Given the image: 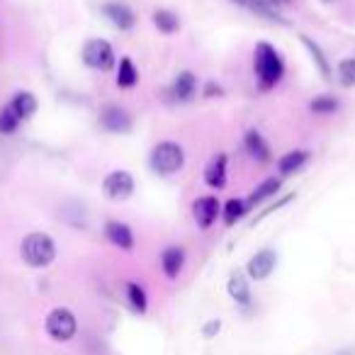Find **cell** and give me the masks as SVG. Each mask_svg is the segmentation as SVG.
I'll return each mask as SVG.
<instances>
[{"label": "cell", "instance_id": "15", "mask_svg": "<svg viewBox=\"0 0 355 355\" xmlns=\"http://www.w3.org/2000/svg\"><path fill=\"white\" fill-rule=\"evenodd\" d=\"M183 266H185V251L180 246H168L161 253V268L168 280H175L180 275V270H183Z\"/></svg>", "mask_w": 355, "mask_h": 355}, {"label": "cell", "instance_id": "30", "mask_svg": "<svg viewBox=\"0 0 355 355\" xmlns=\"http://www.w3.org/2000/svg\"><path fill=\"white\" fill-rule=\"evenodd\" d=\"M324 3H331V0H324Z\"/></svg>", "mask_w": 355, "mask_h": 355}, {"label": "cell", "instance_id": "10", "mask_svg": "<svg viewBox=\"0 0 355 355\" xmlns=\"http://www.w3.org/2000/svg\"><path fill=\"white\" fill-rule=\"evenodd\" d=\"M277 266V256L275 251H270V248H263V251H258L256 256L248 261L246 266V272L251 280H266V277H270V272L275 270Z\"/></svg>", "mask_w": 355, "mask_h": 355}, {"label": "cell", "instance_id": "29", "mask_svg": "<svg viewBox=\"0 0 355 355\" xmlns=\"http://www.w3.org/2000/svg\"><path fill=\"white\" fill-rule=\"evenodd\" d=\"M205 93H207V98H214V93H222V88H219V85H214V83H209L207 85V90H205Z\"/></svg>", "mask_w": 355, "mask_h": 355}, {"label": "cell", "instance_id": "23", "mask_svg": "<svg viewBox=\"0 0 355 355\" xmlns=\"http://www.w3.org/2000/svg\"><path fill=\"white\" fill-rule=\"evenodd\" d=\"M243 214H246V202H243V200L232 198L222 207V217H224V224H227V227H234V224H236Z\"/></svg>", "mask_w": 355, "mask_h": 355}, {"label": "cell", "instance_id": "11", "mask_svg": "<svg viewBox=\"0 0 355 355\" xmlns=\"http://www.w3.org/2000/svg\"><path fill=\"white\" fill-rule=\"evenodd\" d=\"M195 93H198V78H195V73L193 71H180L171 85V95L178 103H188V100L195 98Z\"/></svg>", "mask_w": 355, "mask_h": 355}, {"label": "cell", "instance_id": "16", "mask_svg": "<svg viewBox=\"0 0 355 355\" xmlns=\"http://www.w3.org/2000/svg\"><path fill=\"white\" fill-rule=\"evenodd\" d=\"M306 161H309V151L297 148V151L285 153V156L277 161V171H280L282 178H290V175H295V173H300Z\"/></svg>", "mask_w": 355, "mask_h": 355}, {"label": "cell", "instance_id": "25", "mask_svg": "<svg viewBox=\"0 0 355 355\" xmlns=\"http://www.w3.org/2000/svg\"><path fill=\"white\" fill-rule=\"evenodd\" d=\"M309 110L314 114H334L338 110V100L334 95H319L309 103Z\"/></svg>", "mask_w": 355, "mask_h": 355}, {"label": "cell", "instance_id": "5", "mask_svg": "<svg viewBox=\"0 0 355 355\" xmlns=\"http://www.w3.org/2000/svg\"><path fill=\"white\" fill-rule=\"evenodd\" d=\"M83 61L85 66L95 71H110L114 66V49L105 40H90L83 46Z\"/></svg>", "mask_w": 355, "mask_h": 355}, {"label": "cell", "instance_id": "22", "mask_svg": "<svg viewBox=\"0 0 355 355\" xmlns=\"http://www.w3.org/2000/svg\"><path fill=\"white\" fill-rule=\"evenodd\" d=\"M153 25L163 32V35H173L180 30V17L171 10H156L153 12Z\"/></svg>", "mask_w": 355, "mask_h": 355}, {"label": "cell", "instance_id": "3", "mask_svg": "<svg viewBox=\"0 0 355 355\" xmlns=\"http://www.w3.org/2000/svg\"><path fill=\"white\" fill-rule=\"evenodd\" d=\"M185 163V151L180 144L175 141H161L153 146L151 151V168L158 175H173L183 168Z\"/></svg>", "mask_w": 355, "mask_h": 355}, {"label": "cell", "instance_id": "12", "mask_svg": "<svg viewBox=\"0 0 355 355\" xmlns=\"http://www.w3.org/2000/svg\"><path fill=\"white\" fill-rule=\"evenodd\" d=\"M205 183L212 190H222L227 185V153H217L209 158L205 168Z\"/></svg>", "mask_w": 355, "mask_h": 355}, {"label": "cell", "instance_id": "17", "mask_svg": "<svg viewBox=\"0 0 355 355\" xmlns=\"http://www.w3.org/2000/svg\"><path fill=\"white\" fill-rule=\"evenodd\" d=\"M243 144H246V151L251 153V158H256V161H261V163L270 161V146H268L266 139H263L261 134L256 132V129L246 132V137H243Z\"/></svg>", "mask_w": 355, "mask_h": 355}, {"label": "cell", "instance_id": "6", "mask_svg": "<svg viewBox=\"0 0 355 355\" xmlns=\"http://www.w3.org/2000/svg\"><path fill=\"white\" fill-rule=\"evenodd\" d=\"M103 193L112 202H124L132 198L134 193V178L127 171H112L107 173V178L103 180Z\"/></svg>", "mask_w": 355, "mask_h": 355}, {"label": "cell", "instance_id": "20", "mask_svg": "<svg viewBox=\"0 0 355 355\" xmlns=\"http://www.w3.org/2000/svg\"><path fill=\"white\" fill-rule=\"evenodd\" d=\"M127 302L137 314H146L148 309V300H146V292L139 282H127Z\"/></svg>", "mask_w": 355, "mask_h": 355}, {"label": "cell", "instance_id": "19", "mask_svg": "<svg viewBox=\"0 0 355 355\" xmlns=\"http://www.w3.org/2000/svg\"><path fill=\"white\" fill-rule=\"evenodd\" d=\"M117 85L119 88H134V85L139 83V71L137 66L132 64V59L129 56H124L122 61H119V69H117Z\"/></svg>", "mask_w": 355, "mask_h": 355}, {"label": "cell", "instance_id": "4", "mask_svg": "<svg viewBox=\"0 0 355 355\" xmlns=\"http://www.w3.org/2000/svg\"><path fill=\"white\" fill-rule=\"evenodd\" d=\"M44 329L49 334L51 340L56 343H66L76 336L78 331V321H76V314L66 306H56L46 314V321H44Z\"/></svg>", "mask_w": 355, "mask_h": 355}, {"label": "cell", "instance_id": "8", "mask_svg": "<svg viewBox=\"0 0 355 355\" xmlns=\"http://www.w3.org/2000/svg\"><path fill=\"white\" fill-rule=\"evenodd\" d=\"M100 124L112 134H127L129 129H132V117H129L127 110L119 107V105H107V107H103V112H100Z\"/></svg>", "mask_w": 355, "mask_h": 355}, {"label": "cell", "instance_id": "9", "mask_svg": "<svg viewBox=\"0 0 355 355\" xmlns=\"http://www.w3.org/2000/svg\"><path fill=\"white\" fill-rule=\"evenodd\" d=\"M103 15L107 17V22L119 32H127L137 25V17H134L132 8L124 6V3H105L103 6Z\"/></svg>", "mask_w": 355, "mask_h": 355}, {"label": "cell", "instance_id": "28", "mask_svg": "<svg viewBox=\"0 0 355 355\" xmlns=\"http://www.w3.org/2000/svg\"><path fill=\"white\" fill-rule=\"evenodd\" d=\"M219 331H222V321H219V319H212V321H207V324L202 326V336H205V338H214Z\"/></svg>", "mask_w": 355, "mask_h": 355}, {"label": "cell", "instance_id": "7", "mask_svg": "<svg viewBox=\"0 0 355 355\" xmlns=\"http://www.w3.org/2000/svg\"><path fill=\"white\" fill-rule=\"evenodd\" d=\"M222 214V205L214 195H207V198H198L193 202V217H195V224L200 229H209L217 217Z\"/></svg>", "mask_w": 355, "mask_h": 355}, {"label": "cell", "instance_id": "14", "mask_svg": "<svg viewBox=\"0 0 355 355\" xmlns=\"http://www.w3.org/2000/svg\"><path fill=\"white\" fill-rule=\"evenodd\" d=\"M227 290H229V297H232L239 306H243V309L251 306V287H248V280L241 270H236V272L229 275Z\"/></svg>", "mask_w": 355, "mask_h": 355}, {"label": "cell", "instance_id": "24", "mask_svg": "<svg viewBox=\"0 0 355 355\" xmlns=\"http://www.w3.org/2000/svg\"><path fill=\"white\" fill-rule=\"evenodd\" d=\"M302 44H304L306 49H309L311 59L316 61V66H319V71H321V73L326 76V78H329V76H331V66H329V61H326L324 51L319 49V44H316V42H311V40H309V37H306V35H302Z\"/></svg>", "mask_w": 355, "mask_h": 355}, {"label": "cell", "instance_id": "27", "mask_svg": "<svg viewBox=\"0 0 355 355\" xmlns=\"http://www.w3.org/2000/svg\"><path fill=\"white\" fill-rule=\"evenodd\" d=\"M17 127H20V119H17V114L12 112L10 105L0 110V134H15Z\"/></svg>", "mask_w": 355, "mask_h": 355}, {"label": "cell", "instance_id": "21", "mask_svg": "<svg viewBox=\"0 0 355 355\" xmlns=\"http://www.w3.org/2000/svg\"><path fill=\"white\" fill-rule=\"evenodd\" d=\"M280 180H277V178H268V180H263L261 185H258L256 188V193L251 195V198H248V205H261L263 200H268V198H275L277 193H280Z\"/></svg>", "mask_w": 355, "mask_h": 355}, {"label": "cell", "instance_id": "18", "mask_svg": "<svg viewBox=\"0 0 355 355\" xmlns=\"http://www.w3.org/2000/svg\"><path fill=\"white\" fill-rule=\"evenodd\" d=\"M12 112L17 114V119H30L32 114L37 112V98L32 93H27V90H20V93H15V98H12L10 103Z\"/></svg>", "mask_w": 355, "mask_h": 355}, {"label": "cell", "instance_id": "1", "mask_svg": "<svg viewBox=\"0 0 355 355\" xmlns=\"http://www.w3.org/2000/svg\"><path fill=\"white\" fill-rule=\"evenodd\" d=\"M20 256L30 268H46V266H51L56 258V243L49 234H42V232L27 234V236L22 239Z\"/></svg>", "mask_w": 355, "mask_h": 355}, {"label": "cell", "instance_id": "13", "mask_svg": "<svg viewBox=\"0 0 355 355\" xmlns=\"http://www.w3.org/2000/svg\"><path fill=\"white\" fill-rule=\"evenodd\" d=\"M105 236L112 246H117L119 251H132L134 248V234L127 224L122 222H107L105 224Z\"/></svg>", "mask_w": 355, "mask_h": 355}, {"label": "cell", "instance_id": "26", "mask_svg": "<svg viewBox=\"0 0 355 355\" xmlns=\"http://www.w3.org/2000/svg\"><path fill=\"white\" fill-rule=\"evenodd\" d=\"M338 80L343 88H355V56L338 64Z\"/></svg>", "mask_w": 355, "mask_h": 355}, {"label": "cell", "instance_id": "2", "mask_svg": "<svg viewBox=\"0 0 355 355\" xmlns=\"http://www.w3.org/2000/svg\"><path fill=\"white\" fill-rule=\"evenodd\" d=\"M253 66H256V76L261 80L263 88H272L282 80L285 76V64H282V56L277 54L275 46H270L268 42H261L256 46V59H253Z\"/></svg>", "mask_w": 355, "mask_h": 355}]
</instances>
